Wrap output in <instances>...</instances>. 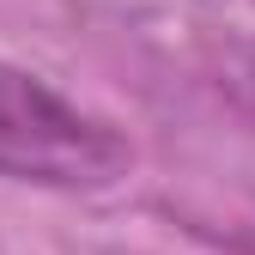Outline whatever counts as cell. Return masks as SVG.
I'll use <instances>...</instances> for the list:
<instances>
[{"label":"cell","instance_id":"obj_1","mask_svg":"<svg viewBox=\"0 0 255 255\" xmlns=\"http://www.w3.org/2000/svg\"><path fill=\"white\" fill-rule=\"evenodd\" d=\"M134 152L110 122L85 116L37 73L0 61V176L43 188H110L128 176Z\"/></svg>","mask_w":255,"mask_h":255},{"label":"cell","instance_id":"obj_2","mask_svg":"<svg viewBox=\"0 0 255 255\" xmlns=\"http://www.w3.org/2000/svg\"><path fill=\"white\" fill-rule=\"evenodd\" d=\"M237 98H243V110L255 116V55L243 61V73H237Z\"/></svg>","mask_w":255,"mask_h":255}]
</instances>
